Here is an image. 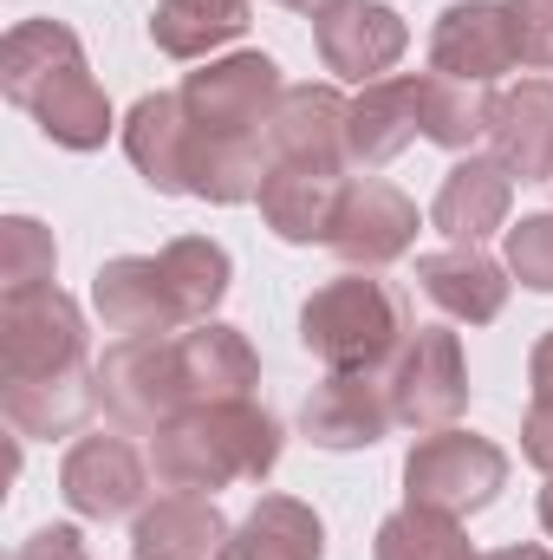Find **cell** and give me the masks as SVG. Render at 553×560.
Returning a JSON list of instances; mask_svg holds the SVG:
<instances>
[{
  "label": "cell",
  "mask_w": 553,
  "mask_h": 560,
  "mask_svg": "<svg viewBox=\"0 0 553 560\" xmlns=\"http://www.w3.org/2000/svg\"><path fill=\"white\" fill-rule=\"evenodd\" d=\"M92 378H98V405L118 423H131V430H150V436L189 411L176 339H118V346H105Z\"/></svg>",
  "instance_id": "cell-8"
},
{
  "label": "cell",
  "mask_w": 553,
  "mask_h": 560,
  "mask_svg": "<svg viewBox=\"0 0 553 560\" xmlns=\"http://www.w3.org/2000/svg\"><path fill=\"white\" fill-rule=\"evenodd\" d=\"M255 202H261V215H268V229L280 242L313 248V242L332 235V215L345 202V176L339 170H306V163H274Z\"/></svg>",
  "instance_id": "cell-21"
},
{
  "label": "cell",
  "mask_w": 553,
  "mask_h": 560,
  "mask_svg": "<svg viewBox=\"0 0 553 560\" xmlns=\"http://www.w3.org/2000/svg\"><path fill=\"white\" fill-rule=\"evenodd\" d=\"M385 392H391V418L430 436L469 411V365H462V339L449 326H416L398 346V359L385 365Z\"/></svg>",
  "instance_id": "cell-6"
},
{
  "label": "cell",
  "mask_w": 553,
  "mask_h": 560,
  "mask_svg": "<svg viewBox=\"0 0 553 560\" xmlns=\"http://www.w3.org/2000/svg\"><path fill=\"white\" fill-rule=\"evenodd\" d=\"M372 555L378 560H482L469 548V535H462V522L456 515H436V509H398V515H385L378 522V541H372Z\"/></svg>",
  "instance_id": "cell-28"
},
{
  "label": "cell",
  "mask_w": 553,
  "mask_h": 560,
  "mask_svg": "<svg viewBox=\"0 0 553 560\" xmlns=\"http://www.w3.org/2000/svg\"><path fill=\"white\" fill-rule=\"evenodd\" d=\"M0 411L20 436H72L98 411V378L85 372H59V378H26V385H0Z\"/></svg>",
  "instance_id": "cell-24"
},
{
  "label": "cell",
  "mask_w": 553,
  "mask_h": 560,
  "mask_svg": "<svg viewBox=\"0 0 553 560\" xmlns=\"http://www.w3.org/2000/svg\"><path fill=\"white\" fill-rule=\"evenodd\" d=\"M521 33V66H553V0H508Z\"/></svg>",
  "instance_id": "cell-32"
},
{
  "label": "cell",
  "mask_w": 553,
  "mask_h": 560,
  "mask_svg": "<svg viewBox=\"0 0 553 560\" xmlns=\"http://www.w3.org/2000/svg\"><path fill=\"white\" fill-rule=\"evenodd\" d=\"M280 66L268 52H228L183 79V112L202 138H261L280 112Z\"/></svg>",
  "instance_id": "cell-7"
},
{
  "label": "cell",
  "mask_w": 553,
  "mask_h": 560,
  "mask_svg": "<svg viewBox=\"0 0 553 560\" xmlns=\"http://www.w3.org/2000/svg\"><path fill=\"white\" fill-rule=\"evenodd\" d=\"M411 138H423V79L398 72V79H372L352 98L345 118V163L352 170H385L391 156H404Z\"/></svg>",
  "instance_id": "cell-15"
},
{
  "label": "cell",
  "mask_w": 553,
  "mask_h": 560,
  "mask_svg": "<svg viewBox=\"0 0 553 560\" xmlns=\"http://www.w3.org/2000/svg\"><path fill=\"white\" fill-rule=\"evenodd\" d=\"M0 92L59 150H98L111 138V98L85 66L79 33L66 20H52V13L7 26V39H0Z\"/></svg>",
  "instance_id": "cell-1"
},
{
  "label": "cell",
  "mask_w": 553,
  "mask_h": 560,
  "mask_svg": "<svg viewBox=\"0 0 553 560\" xmlns=\"http://www.w3.org/2000/svg\"><path fill=\"white\" fill-rule=\"evenodd\" d=\"M430 66L443 79H462V85H495L502 72H515L521 66V33H515L508 0H456V7H443V20L430 33Z\"/></svg>",
  "instance_id": "cell-9"
},
{
  "label": "cell",
  "mask_w": 553,
  "mask_h": 560,
  "mask_svg": "<svg viewBox=\"0 0 553 560\" xmlns=\"http://www.w3.org/2000/svg\"><path fill=\"white\" fill-rule=\"evenodd\" d=\"M495 118V92L489 85H462V79H423V138L443 150H469L475 138H489Z\"/></svg>",
  "instance_id": "cell-29"
},
{
  "label": "cell",
  "mask_w": 553,
  "mask_h": 560,
  "mask_svg": "<svg viewBox=\"0 0 553 560\" xmlns=\"http://www.w3.org/2000/svg\"><path fill=\"white\" fill-rule=\"evenodd\" d=\"M404 306L385 280H372L365 268L326 280L306 293L299 306V346L326 365V372H385L404 346Z\"/></svg>",
  "instance_id": "cell-3"
},
{
  "label": "cell",
  "mask_w": 553,
  "mask_h": 560,
  "mask_svg": "<svg viewBox=\"0 0 553 560\" xmlns=\"http://www.w3.org/2000/svg\"><path fill=\"white\" fill-rule=\"evenodd\" d=\"M508 202H515L508 163H502V156H462V163L443 176V189H436V202H430V222H436V235H449L456 248H475L482 235L508 229Z\"/></svg>",
  "instance_id": "cell-18"
},
{
  "label": "cell",
  "mask_w": 553,
  "mask_h": 560,
  "mask_svg": "<svg viewBox=\"0 0 553 560\" xmlns=\"http://www.w3.org/2000/svg\"><path fill=\"white\" fill-rule=\"evenodd\" d=\"M143 489H150V469L125 436H79L59 463V495L72 502V515L85 522H118L143 509Z\"/></svg>",
  "instance_id": "cell-13"
},
{
  "label": "cell",
  "mask_w": 553,
  "mask_h": 560,
  "mask_svg": "<svg viewBox=\"0 0 553 560\" xmlns=\"http://www.w3.org/2000/svg\"><path fill=\"white\" fill-rule=\"evenodd\" d=\"M150 463L163 489L215 495L228 482H261L280 463V423L255 398L235 405H189L150 436Z\"/></svg>",
  "instance_id": "cell-2"
},
{
  "label": "cell",
  "mask_w": 553,
  "mask_h": 560,
  "mask_svg": "<svg viewBox=\"0 0 553 560\" xmlns=\"http://www.w3.org/2000/svg\"><path fill=\"white\" fill-rule=\"evenodd\" d=\"M416 287L462 326H489L508 306V261H489L482 248H436L416 261Z\"/></svg>",
  "instance_id": "cell-23"
},
{
  "label": "cell",
  "mask_w": 553,
  "mask_h": 560,
  "mask_svg": "<svg viewBox=\"0 0 553 560\" xmlns=\"http://www.w3.org/2000/svg\"><path fill=\"white\" fill-rule=\"evenodd\" d=\"M228 522L215 509V495H156L150 509H138V528H131V555L138 560H215L228 548Z\"/></svg>",
  "instance_id": "cell-20"
},
{
  "label": "cell",
  "mask_w": 553,
  "mask_h": 560,
  "mask_svg": "<svg viewBox=\"0 0 553 560\" xmlns=\"http://www.w3.org/2000/svg\"><path fill=\"white\" fill-rule=\"evenodd\" d=\"M508 275L534 293H553V215H521L508 229Z\"/></svg>",
  "instance_id": "cell-31"
},
{
  "label": "cell",
  "mask_w": 553,
  "mask_h": 560,
  "mask_svg": "<svg viewBox=\"0 0 553 560\" xmlns=\"http://www.w3.org/2000/svg\"><path fill=\"white\" fill-rule=\"evenodd\" d=\"M176 352H183L189 405H235V398H255V385H261L255 346L222 319H196L189 332H176Z\"/></svg>",
  "instance_id": "cell-19"
},
{
  "label": "cell",
  "mask_w": 553,
  "mask_h": 560,
  "mask_svg": "<svg viewBox=\"0 0 553 560\" xmlns=\"http://www.w3.org/2000/svg\"><path fill=\"white\" fill-rule=\"evenodd\" d=\"M85 372V313L72 293L46 287H13L0 300V385L26 378H59Z\"/></svg>",
  "instance_id": "cell-5"
},
{
  "label": "cell",
  "mask_w": 553,
  "mask_h": 560,
  "mask_svg": "<svg viewBox=\"0 0 553 560\" xmlns=\"http://www.w3.org/2000/svg\"><path fill=\"white\" fill-rule=\"evenodd\" d=\"M482 560H553L548 548H502V555H482Z\"/></svg>",
  "instance_id": "cell-36"
},
{
  "label": "cell",
  "mask_w": 553,
  "mask_h": 560,
  "mask_svg": "<svg viewBox=\"0 0 553 560\" xmlns=\"http://www.w3.org/2000/svg\"><path fill=\"white\" fill-rule=\"evenodd\" d=\"M280 7H293V13H313V20H319V13H326V7H339V0H280Z\"/></svg>",
  "instance_id": "cell-37"
},
{
  "label": "cell",
  "mask_w": 553,
  "mask_h": 560,
  "mask_svg": "<svg viewBox=\"0 0 553 560\" xmlns=\"http://www.w3.org/2000/svg\"><path fill=\"white\" fill-rule=\"evenodd\" d=\"M248 13H255L248 0H156L150 39L169 59H209L215 46L248 33Z\"/></svg>",
  "instance_id": "cell-26"
},
{
  "label": "cell",
  "mask_w": 553,
  "mask_h": 560,
  "mask_svg": "<svg viewBox=\"0 0 553 560\" xmlns=\"http://www.w3.org/2000/svg\"><path fill=\"white\" fill-rule=\"evenodd\" d=\"M391 423H398L391 418V392L372 372H326L299 405V430L319 450H372V443H385Z\"/></svg>",
  "instance_id": "cell-14"
},
{
  "label": "cell",
  "mask_w": 553,
  "mask_h": 560,
  "mask_svg": "<svg viewBox=\"0 0 553 560\" xmlns=\"http://www.w3.org/2000/svg\"><path fill=\"white\" fill-rule=\"evenodd\" d=\"M489 143L521 183H553V79H521L495 92Z\"/></svg>",
  "instance_id": "cell-22"
},
{
  "label": "cell",
  "mask_w": 553,
  "mask_h": 560,
  "mask_svg": "<svg viewBox=\"0 0 553 560\" xmlns=\"http://www.w3.org/2000/svg\"><path fill=\"white\" fill-rule=\"evenodd\" d=\"M313 46H319L326 72L372 85V79H385V72L404 59L411 26H404L398 7H385V0H339V7H326V13L313 20Z\"/></svg>",
  "instance_id": "cell-11"
},
{
  "label": "cell",
  "mask_w": 553,
  "mask_h": 560,
  "mask_svg": "<svg viewBox=\"0 0 553 560\" xmlns=\"http://www.w3.org/2000/svg\"><path fill=\"white\" fill-rule=\"evenodd\" d=\"M508 489V456L502 443L475 436V430H430L416 436V450L404 456V502L411 509H436V515H475Z\"/></svg>",
  "instance_id": "cell-4"
},
{
  "label": "cell",
  "mask_w": 553,
  "mask_h": 560,
  "mask_svg": "<svg viewBox=\"0 0 553 560\" xmlns=\"http://www.w3.org/2000/svg\"><path fill=\"white\" fill-rule=\"evenodd\" d=\"M13 560H92L85 555V541H79V528H39V535H26Z\"/></svg>",
  "instance_id": "cell-33"
},
{
  "label": "cell",
  "mask_w": 553,
  "mask_h": 560,
  "mask_svg": "<svg viewBox=\"0 0 553 560\" xmlns=\"http://www.w3.org/2000/svg\"><path fill=\"white\" fill-rule=\"evenodd\" d=\"M345 118H352V98H339L332 85H286L274 125H268L274 163L345 170Z\"/></svg>",
  "instance_id": "cell-16"
},
{
  "label": "cell",
  "mask_w": 553,
  "mask_h": 560,
  "mask_svg": "<svg viewBox=\"0 0 553 560\" xmlns=\"http://www.w3.org/2000/svg\"><path fill=\"white\" fill-rule=\"evenodd\" d=\"M92 306H98L105 332H118V339H176L189 326L156 255H118V261H105L92 275Z\"/></svg>",
  "instance_id": "cell-12"
},
{
  "label": "cell",
  "mask_w": 553,
  "mask_h": 560,
  "mask_svg": "<svg viewBox=\"0 0 553 560\" xmlns=\"http://www.w3.org/2000/svg\"><path fill=\"white\" fill-rule=\"evenodd\" d=\"M528 392L534 405H553V332L534 339V359H528Z\"/></svg>",
  "instance_id": "cell-35"
},
{
  "label": "cell",
  "mask_w": 553,
  "mask_h": 560,
  "mask_svg": "<svg viewBox=\"0 0 553 560\" xmlns=\"http://www.w3.org/2000/svg\"><path fill=\"white\" fill-rule=\"evenodd\" d=\"M411 242H416V202L404 189H391V183H378V176L345 183V202H339L332 235H326V248H332L345 268L378 275V268H391L398 255H411Z\"/></svg>",
  "instance_id": "cell-10"
},
{
  "label": "cell",
  "mask_w": 553,
  "mask_h": 560,
  "mask_svg": "<svg viewBox=\"0 0 553 560\" xmlns=\"http://www.w3.org/2000/svg\"><path fill=\"white\" fill-rule=\"evenodd\" d=\"M156 261H163V275L176 287V306H183L189 326H196V319H215V306L228 300V280H235V261H228L222 242H209V235H176Z\"/></svg>",
  "instance_id": "cell-27"
},
{
  "label": "cell",
  "mask_w": 553,
  "mask_h": 560,
  "mask_svg": "<svg viewBox=\"0 0 553 560\" xmlns=\"http://www.w3.org/2000/svg\"><path fill=\"white\" fill-rule=\"evenodd\" d=\"M319 555H326L319 515L293 495H261L255 515L228 535V548L215 560H319Z\"/></svg>",
  "instance_id": "cell-25"
},
{
  "label": "cell",
  "mask_w": 553,
  "mask_h": 560,
  "mask_svg": "<svg viewBox=\"0 0 553 560\" xmlns=\"http://www.w3.org/2000/svg\"><path fill=\"white\" fill-rule=\"evenodd\" d=\"M541 528L553 535V476H548V489H541Z\"/></svg>",
  "instance_id": "cell-38"
},
{
  "label": "cell",
  "mask_w": 553,
  "mask_h": 560,
  "mask_svg": "<svg viewBox=\"0 0 553 560\" xmlns=\"http://www.w3.org/2000/svg\"><path fill=\"white\" fill-rule=\"evenodd\" d=\"M521 456H528L541 476H553V405H534V411H528V423H521Z\"/></svg>",
  "instance_id": "cell-34"
},
{
  "label": "cell",
  "mask_w": 553,
  "mask_h": 560,
  "mask_svg": "<svg viewBox=\"0 0 553 560\" xmlns=\"http://www.w3.org/2000/svg\"><path fill=\"white\" fill-rule=\"evenodd\" d=\"M52 268H59L52 229H39L33 215H7L0 222V280H7V293L13 287H46Z\"/></svg>",
  "instance_id": "cell-30"
},
{
  "label": "cell",
  "mask_w": 553,
  "mask_h": 560,
  "mask_svg": "<svg viewBox=\"0 0 553 560\" xmlns=\"http://www.w3.org/2000/svg\"><path fill=\"white\" fill-rule=\"evenodd\" d=\"M125 156L156 196H189V156H196V125L183 112V92H150L125 118Z\"/></svg>",
  "instance_id": "cell-17"
}]
</instances>
